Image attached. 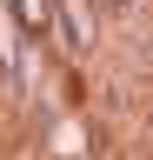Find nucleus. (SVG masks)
I'll return each mask as SVG.
<instances>
[{
    "mask_svg": "<svg viewBox=\"0 0 153 160\" xmlns=\"http://www.w3.org/2000/svg\"><path fill=\"white\" fill-rule=\"evenodd\" d=\"M7 13H13V27L27 40H53L60 33V7L53 0H7Z\"/></svg>",
    "mask_w": 153,
    "mask_h": 160,
    "instance_id": "nucleus-1",
    "label": "nucleus"
}]
</instances>
